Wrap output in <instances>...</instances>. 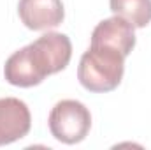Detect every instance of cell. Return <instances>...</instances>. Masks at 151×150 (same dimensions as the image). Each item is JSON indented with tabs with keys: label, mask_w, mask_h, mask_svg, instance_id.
<instances>
[{
	"label": "cell",
	"mask_w": 151,
	"mask_h": 150,
	"mask_svg": "<svg viewBox=\"0 0 151 150\" xmlns=\"http://www.w3.org/2000/svg\"><path fill=\"white\" fill-rule=\"evenodd\" d=\"M72 57V42L65 34L47 32L28 46L14 51L4 67L7 83L30 88L44 81V78L63 71Z\"/></svg>",
	"instance_id": "obj_1"
},
{
	"label": "cell",
	"mask_w": 151,
	"mask_h": 150,
	"mask_svg": "<svg viewBox=\"0 0 151 150\" xmlns=\"http://www.w3.org/2000/svg\"><path fill=\"white\" fill-rule=\"evenodd\" d=\"M125 73V57L109 46H90L77 66L79 83L95 94L114 90Z\"/></svg>",
	"instance_id": "obj_2"
},
{
	"label": "cell",
	"mask_w": 151,
	"mask_h": 150,
	"mask_svg": "<svg viewBox=\"0 0 151 150\" xmlns=\"http://www.w3.org/2000/svg\"><path fill=\"white\" fill-rule=\"evenodd\" d=\"M49 131L51 134L67 145L83 141L91 127L90 110L74 99H63L53 106L49 113Z\"/></svg>",
	"instance_id": "obj_3"
},
{
	"label": "cell",
	"mask_w": 151,
	"mask_h": 150,
	"mask_svg": "<svg viewBox=\"0 0 151 150\" xmlns=\"http://www.w3.org/2000/svg\"><path fill=\"white\" fill-rule=\"evenodd\" d=\"M32 127V115L21 99H0V147L25 138Z\"/></svg>",
	"instance_id": "obj_4"
},
{
	"label": "cell",
	"mask_w": 151,
	"mask_h": 150,
	"mask_svg": "<svg viewBox=\"0 0 151 150\" xmlns=\"http://www.w3.org/2000/svg\"><path fill=\"white\" fill-rule=\"evenodd\" d=\"M18 14L30 30H49L62 25L65 9L62 0H19Z\"/></svg>",
	"instance_id": "obj_5"
},
{
	"label": "cell",
	"mask_w": 151,
	"mask_h": 150,
	"mask_svg": "<svg viewBox=\"0 0 151 150\" xmlns=\"http://www.w3.org/2000/svg\"><path fill=\"white\" fill-rule=\"evenodd\" d=\"M91 46H109L118 50L123 57H128L135 48L134 25L125 18L116 16L100 21L91 34Z\"/></svg>",
	"instance_id": "obj_6"
},
{
	"label": "cell",
	"mask_w": 151,
	"mask_h": 150,
	"mask_svg": "<svg viewBox=\"0 0 151 150\" xmlns=\"http://www.w3.org/2000/svg\"><path fill=\"white\" fill-rule=\"evenodd\" d=\"M111 11L125 18L134 28H144L151 23V0H109Z\"/></svg>",
	"instance_id": "obj_7"
}]
</instances>
